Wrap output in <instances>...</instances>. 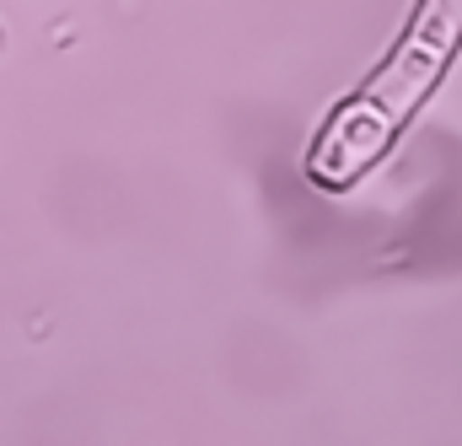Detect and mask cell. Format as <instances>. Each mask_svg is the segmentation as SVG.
<instances>
[{
    "instance_id": "6da1fadb",
    "label": "cell",
    "mask_w": 462,
    "mask_h": 446,
    "mask_svg": "<svg viewBox=\"0 0 462 446\" xmlns=\"http://www.w3.org/2000/svg\"><path fill=\"white\" fill-rule=\"evenodd\" d=\"M457 43H462V0H420L403 43L387 54V65L349 103L328 113L323 135L312 140V151H307L312 183L349 189L360 172H371L382 162V151L398 140V129L436 92Z\"/></svg>"
}]
</instances>
